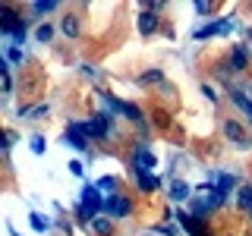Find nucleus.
Instances as JSON below:
<instances>
[{
    "label": "nucleus",
    "mask_w": 252,
    "mask_h": 236,
    "mask_svg": "<svg viewBox=\"0 0 252 236\" xmlns=\"http://www.w3.org/2000/svg\"><path fill=\"white\" fill-rule=\"evenodd\" d=\"M177 220H180V224H183L192 236H202V227H195V217H192V214H177Z\"/></svg>",
    "instance_id": "dca6fc26"
},
{
    "label": "nucleus",
    "mask_w": 252,
    "mask_h": 236,
    "mask_svg": "<svg viewBox=\"0 0 252 236\" xmlns=\"http://www.w3.org/2000/svg\"><path fill=\"white\" fill-rule=\"evenodd\" d=\"M230 98H233V104L243 110V114L249 117V123H252V98H246V91H240V88H230Z\"/></svg>",
    "instance_id": "9d476101"
},
{
    "label": "nucleus",
    "mask_w": 252,
    "mask_h": 236,
    "mask_svg": "<svg viewBox=\"0 0 252 236\" xmlns=\"http://www.w3.org/2000/svg\"><path fill=\"white\" fill-rule=\"evenodd\" d=\"M63 142H66L69 148H76V151H85V148H89V136H85V132L79 129L76 123L66 126V132H63Z\"/></svg>",
    "instance_id": "20e7f679"
},
{
    "label": "nucleus",
    "mask_w": 252,
    "mask_h": 236,
    "mask_svg": "<svg viewBox=\"0 0 252 236\" xmlns=\"http://www.w3.org/2000/svg\"><path fill=\"white\" fill-rule=\"evenodd\" d=\"M29 148H32L35 154H41V151H44V139H41V136H32V139H29Z\"/></svg>",
    "instance_id": "393cba45"
},
{
    "label": "nucleus",
    "mask_w": 252,
    "mask_h": 236,
    "mask_svg": "<svg viewBox=\"0 0 252 236\" xmlns=\"http://www.w3.org/2000/svg\"><path fill=\"white\" fill-rule=\"evenodd\" d=\"M76 126L85 136H107L110 132V114H98V117H92L89 123H76Z\"/></svg>",
    "instance_id": "f03ea898"
},
{
    "label": "nucleus",
    "mask_w": 252,
    "mask_h": 236,
    "mask_svg": "<svg viewBox=\"0 0 252 236\" xmlns=\"http://www.w3.org/2000/svg\"><path fill=\"white\" fill-rule=\"evenodd\" d=\"M195 13H199V16H205V13H211V3H202V0H199V3H195Z\"/></svg>",
    "instance_id": "cd10ccee"
},
{
    "label": "nucleus",
    "mask_w": 252,
    "mask_h": 236,
    "mask_svg": "<svg viewBox=\"0 0 252 236\" xmlns=\"http://www.w3.org/2000/svg\"><path fill=\"white\" fill-rule=\"evenodd\" d=\"M104 214H110V217H123V214H129V202H126L123 195H107V208H104Z\"/></svg>",
    "instance_id": "0eeeda50"
},
{
    "label": "nucleus",
    "mask_w": 252,
    "mask_h": 236,
    "mask_svg": "<svg viewBox=\"0 0 252 236\" xmlns=\"http://www.w3.org/2000/svg\"><path fill=\"white\" fill-rule=\"evenodd\" d=\"M233 183H236V179L230 177V173H218V177H215V195H218V199H220V205L227 202V195H230V189H233Z\"/></svg>",
    "instance_id": "6e6552de"
},
{
    "label": "nucleus",
    "mask_w": 252,
    "mask_h": 236,
    "mask_svg": "<svg viewBox=\"0 0 252 236\" xmlns=\"http://www.w3.org/2000/svg\"><path fill=\"white\" fill-rule=\"evenodd\" d=\"M132 173H136L142 192H155V189H158V177H152V173H142V170H132Z\"/></svg>",
    "instance_id": "f8f14e48"
},
{
    "label": "nucleus",
    "mask_w": 252,
    "mask_h": 236,
    "mask_svg": "<svg viewBox=\"0 0 252 236\" xmlns=\"http://www.w3.org/2000/svg\"><path fill=\"white\" fill-rule=\"evenodd\" d=\"M3 57L10 60V63H22V60H26V54H22L16 44H6V47H3Z\"/></svg>",
    "instance_id": "a211bd4d"
},
{
    "label": "nucleus",
    "mask_w": 252,
    "mask_h": 236,
    "mask_svg": "<svg viewBox=\"0 0 252 236\" xmlns=\"http://www.w3.org/2000/svg\"><path fill=\"white\" fill-rule=\"evenodd\" d=\"M79 205L92 208L94 214H104L107 199H101V189H98V186H85V189H82V195H79Z\"/></svg>",
    "instance_id": "f257e3e1"
},
{
    "label": "nucleus",
    "mask_w": 252,
    "mask_h": 236,
    "mask_svg": "<svg viewBox=\"0 0 252 236\" xmlns=\"http://www.w3.org/2000/svg\"><path fill=\"white\" fill-rule=\"evenodd\" d=\"M240 208H246V211H252V186H246V189H240Z\"/></svg>",
    "instance_id": "5701e85b"
},
{
    "label": "nucleus",
    "mask_w": 252,
    "mask_h": 236,
    "mask_svg": "<svg viewBox=\"0 0 252 236\" xmlns=\"http://www.w3.org/2000/svg\"><path fill=\"white\" fill-rule=\"evenodd\" d=\"M92 230L98 233V236H110V233H114V224H110L107 217H94L92 220Z\"/></svg>",
    "instance_id": "2eb2a0df"
},
{
    "label": "nucleus",
    "mask_w": 252,
    "mask_h": 236,
    "mask_svg": "<svg viewBox=\"0 0 252 236\" xmlns=\"http://www.w3.org/2000/svg\"><path fill=\"white\" fill-rule=\"evenodd\" d=\"M170 199H173V202H186V199H189V186L183 183V179H173V186H170Z\"/></svg>",
    "instance_id": "4468645a"
},
{
    "label": "nucleus",
    "mask_w": 252,
    "mask_h": 236,
    "mask_svg": "<svg viewBox=\"0 0 252 236\" xmlns=\"http://www.w3.org/2000/svg\"><path fill=\"white\" fill-rule=\"evenodd\" d=\"M51 10H57L54 0H38V3H32V13H51Z\"/></svg>",
    "instance_id": "412c9836"
},
{
    "label": "nucleus",
    "mask_w": 252,
    "mask_h": 236,
    "mask_svg": "<svg viewBox=\"0 0 252 236\" xmlns=\"http://www.w3.org/2000/svg\"><path fill=\"white\" fill-rule=\"evenodd\" d=\"M35 38H38V41H41V44H47V41H51V38H54V26H38Z\"/></svg>",
    "instance_id": "4be33fe9"
},
{
    "label": "nucleus",
    "mask_w": 252,
    "mask_h": 236,
    "mask_svg": "<svg viewBox=\"0 0 252 236\" xmlns=\"http://www.w3.org/2000/svg\"><path fill=\"white\" fill-rule=\"evenodd\" d=\"M0 31H3L6 38H13V44H22V41H26V35H29V26H26V19H22V22L3 19V22H0Z\"/></svg>",
    "instance_id": "7ed1b4c3"
},
{
    "label": "nucleus",
    "mask_w": 252,
    "mask_h": 236,
    "mask_svg": "<svg viewBox=\"0 0 252 236\" xmlns=\"http://www.w3.org/2000/svg\"><path fill=\"white\" fill-rule=\"evenodd\" d=\"M246 63H249V54H246V47H233V54H230V69L233 73H240V69H246Z\"/></svg>",
    "instance_id": "9b49d317"
},
{
    "label": "nucleus",
    "mask_w": 252,
    "mask_h": 236,
    "mask_svg": "<svg viewBox=\"0 0 252 236\" xmlns=\"http://www.w3.org/2000/svg\"><path fill=\"white\" fill-rule=\"evenodd\" d=\"M69 173H73V177H82V173H85V167H82L79 161H73V164H69Z\"/></svg>",
    "instance_id": "bb28decb"
},
{
    "label": "nucleus",
    "mask_w": 252,
    "mask_h": 236,
    "mask_svg": "<svg viewBox=\"0 0 252 236\" xmlns=\"http://www.w3.org/2000/svg\"><path fill=\"white\" fill-rule=\"evenodd\" d=\"M224 136L230 139V142H236L240 148H249V139L243 136V129H240V126H236L233 120H227V123H224Z\"/></svg>",
    "instance_id": "1a4fd4ad"
},
{
    "label": "nucleus",
    "mask_w": 252,
    "mask_h": 236,
    "mask_svg": "<svg viewBox=\"0 0 252 236\" xmlns=\"http://www.w3.org/2000/svg\"><path fill=\"white\" fill-rule=\"evenodd\" d=\"M145 236H155V233H145Z\"/></svg>",
    "instance_id": "c756f323"
},
{
    "label": "nucleus",
    "mask_w": 252,
    "mask_h": 236,
    "mask_svg": "<svg viewBox=\"0 0 252 236\" xmlns=\"http://www.w3.org/2000/svg\"><path fill=\"white\" fill-rule=\"evenodd\" d=\"M227 31H233V22L230 19H215V22H208L205 29H199L195 31V38H211V35H227Z\"/></svg>",
    "instance_id": "39448f33"
},
{
    "label": "nucleus",
    "mask_w": 252,
    "mask_h": 236,
    "mask_svg": "<svg viewBox=\"0 0 252 236\" xmlns=\"http://www.w3.org/2000/svg\"><path fill=\"white\" fill-rule=\"evenodd\" d=\"M10 236H16V230H13V227H10Z\"/></svg>",
    "instance_id": "c85d7f7f"
},
{
    "label": "nucleus",
    "mask_w": 252,
    "mask_h": 236,
    "mask_svg": "<svg viewBox=\"0 0 252 236\" xmlns=\"http://www.w3.org/2000/svg\"><path fill=\"white\" fill-rule=\"evenodd\" d=\"M142 82H161V73H158V69H152V73H145V76H142Z\"/></svg>",
    "instance_id": "a878e982"
},
{
    "label": "nucleus",
    "mask_w": 252,
    "mask_h": 236,
    "mask_svg": "<svg viewBox=\"0 0 252 236\" xmlns=\"http://www.w3.org/2000/svg\"><path fill=\"white\" fill-rule=\"evenodd\" d=\"M155 29H158V16L155 13H142L139 16V31H142V35H152Z\"/></svg>",
    "instance_id": "ddd939ff"
},
{
    "label": "nucleus",
    "mask_w": 252,
    "mask_h": 236,
    "mask_svg": "<svg viewBox=\"0 0 252 236\" xmlns=\"http://www.w3.org/2000/svg\"><path fill=\"white\" fill-rule=\"evenodd\" d=\"M101 189V192H107V195H114V189H117V177H101L98 183H94Z\"/></svg>",
    "instance_id": "aec40b11"
},
{
    "label": "nucleus",
    "mask_w": 252,
    "mask_h": 236,
    "mask_svg": "<svg viewBox=\"0 0 252 236\" xmlns=\"http://www.w3.org/2000/svg\"><path fill=\"white\" fill-rule=\"evenodd\" d=\"M29 220H32V230H38V233L47 230V220H44L41 214H29Z\"/></svg>",
    "instance_id": "b1692460"
},
{
    "label": "nucleus",
    "mask_w": 252,
    "mask_h": 236,
    "mask_svg": "<svg viewBox=\"0 0 252 236\" xmlns=\"http://www.w3.org/2000/svg\"><path fill=\"white\" fill-rule=\"evenodd\" d=\"M132 164H136V170L148 173V170L155 167V151H152V148H145V145H139L136 154H132Z\"/></svg>",
    "instance_id": "423d86ee"
},
{
    "label": "nucleus",
    "mask_w": 252,
    "mask_h": 236,
    "mask_svg": "<svg viewBox=\"0 0 252 236\" xmlns=\"http://www.w3.org/2000/svg\"><path fill=\"white\" fill-rule=\"evenodd\" d=\"M63 35H66V38H76V35H79V22H76V16H63Z\"/></svg>",
    "instance_id": "f3484780"
},
{
    "label": "nucleus",
    "mask_w": 252,
    "mask_h": 236,
    "mask_svg": "<svg viewBox=\"0 0 252 236\" xmlns=\"http://www.w3.org/2000/svg\"><path fill=\"white\" fill-rule=\"evenodd\" d=\"M123 114H126V117H129V120H132V123H139V126H142V123H145V117H142V110H139L136 104H123Z\"/></svg>",
    "instance_id": "6ab92c4d"
}]
</instances>
